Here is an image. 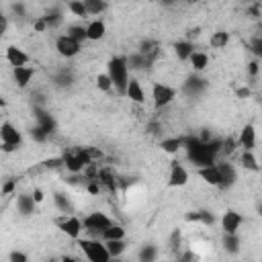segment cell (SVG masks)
I'll use <instances>...</instances> for the list:
<instances>
[{"label":"cell","mask_w":262,"mask_h":262,"mask_svg":"<svg viewBox=\"0 0 262 262\" xmlns=\"http://www.w3.org/2000/svg\"><path fill=\"white\" fill-rule=\"evenodd\" d=\"M104 74L108 76V80L113 84V90L119 96H123L125 94V88L129 84V78H131V72H129V66H127L125 55H113V57H108Z\"/></svg>","instance_id":"obj_1"},{"label":"cell","mask_w":262,"mask_h":262,"mask_svg":"<svg viewBox=\"0 0 262 262\" xmlns=\"http://www.w3.org/2000/svg\"><path fill=\"white\" fill-rule=\"evenodd\" d=\"M76 244H78V250L82 252V256H84L88 262H108V260H111L104 242L98 239V237L82 235Z\"/></svg>","instance_id":"obj_2"},{"label":"cell","mask_w":262,"mask_h":262,"mask_svg":"<svg viewBox=\"0 0 262 262\" xmlns=\"http://www.w3.org/2000/svg\"><path fill=\"white\" fill-rule=\"evenodd\" d=\"M113 223H115V219L111 215H106L104 211H98V209L90 211V213H86L82 217V227H84V233L88 237H98L100 239V233L106 227H111Z\"/></svg>","instance_id":"obj_3"},{"label":"cell","mask_w":262,"mask_h":262,"mask_svg":"<svg viewBox=\"0 0 262 262\" xmlns=\"http://www.w3.org/2000/svg\"><path fill=\"white\" fill-rule=\"evenodd\" d=\"M151 106L154 111H164L170 104H174L178 96V88L166 84V82H151Z\"/></svg>","instance_id":"obj_4"},{"label":"cell","mask_w":262,"mask_h":262,"mask_svg":"<svg viewBox=\"0 0 262 262\" xmlns=\"http://www.w3.org/2000/svg\"><path fill=\"white\" fill-rule=\"evenodd\" d=\"M23 145V131L12 121L0 123V149L2 151H14Z\"/></svg>","instance_id":"obj_5"},{"label":"cell","mask_w":262,"mask_h":262,"mask_svg":"<svg viewBox=\"0 0 262 262\" xmlns=\"http://www.w3.org/2000/svg\"><path fill=\"white\" fill-rule=\"evenodd\" d=\"M90 158H88V151L86 147H78V149H72L68 154L61 156V166L70 172V174H82L86 170V166H90Z\"/></svg>","instance_id":"obj_6"},{"label":"cell","mask_w":262,"mask_h":262,"mask_svg":"<svg viewBox=\"0 0 262 262\" xmlns=\"http://www.w3.org/2000/svg\"><path fill=\"white\" fill-rule=\"evenodd\" d=\"M57 229L72 242H78L82 235H84V227H82V217H78L76 213L74 215H59L57 221H55Z\"/></svg>","instance_id":"obj_7"},{"label":"cell","mask_w":262,"mask_h":262,"mask_svg":"<svg viewBox=\"0 0 262 262\" xmlns=\"http://www.w3.org/2000/svg\"><path fill=\"white\" fill-rule=\"evenodd\" d=\"M53 49H55V53H57L59 57H63V59H74L76 55L82 53L84 45L78 43V41H74V39H70L66 33H59V35L55 37V41H53Z\"/></svg>","instance_id":"obj_8"},{"label":"cell","mask_w":262,"mask_h":262,"mask_svg":"<svg viewBox=\"0 0 262 262\" xmlns=\"http://www.w3.org/2000/svg\"><path fill=\"white\" fill-rule=\"evenodd\" d=\"M188 180H190L188 168L184 166L182 160L174 158L170 162V166H168V186L170 188H184L188 184Z\"/></svg>","instance_id":"obj_9"},{"label":"cell","mask_w":262,"mask_h":262,"mask_svg":"<svg viewBox=\"0 0 262 262\" xmlns=\"http://www.w3.org/2000/svg\"><path fill=\"white\" fill-rule=\"evenodd\" d=\"M215 166H217L219 180H221V182H219V188L227 190V188H231V186L237 184L239 174H237V166H235V164H231L229 160H217Z\"/></svg>","instance_id":"obj_10"},{"label":"cell","mask_w":262,"mask_h":262,"mask_svg":"<svg viewBox=\"0 0 262 262\" xmlns=\"http://www.w3.org/2000/svg\"><path fill=\"white\" fill-rule=\"evenodd\" d=\"M235 141H237V147H239L242 151H254V149H256V143H258L256 125H254V123H246V125L239 129Z\"/></svg>","instance_id":"obj_11"},{"label":"cell","mask_w":262,"mask_h":262,"mask_svg":"<svg viewBox=\"0 0 262 262\" xmlns=\"http://www.w3.org/2000/svg\"><path fill=\"white\" fill-rule=\"evenodd\" d=\"M4 59H6V63H8L10 68H20V66H29V63H31V55H29L20 45H14V43L6 45V49H4Z\"/></svg>","instance_id":"obj_12"},{"label":"cell","mask_w":262,"mask_h":262,"mask_svg":"<svg viewBox=\"0 0 262 262\" xmlns=\"http://www.w3.org/2000/svg\"><path fill=\"white\" fill-rule=\"evenodd\" d=\"M244 223V215L235 209H227L223 211L221 219H219V225H221V231L223 233H239V227Z\"/></svg>","instance_id":"obj_13"},{"label":"cell","mask_w":262,"mask_h":262,"mask_svg":"<svg viewBox=\"0 0 262 262\" xmlns=\"http://www.w3.org/2000/svg\"><path fill=\"white\" fill-rule=\"evenodd\" d=\"M43 20H45V25H47V31H53V29H59L61 25H63V20H66V6H61V4H53V6H49L43 14H39Z\"/></svg>","instance_id":"obj_14"},{"label":"cell","mask_w":262,"mask_h":262,"mask_svg":"<svg viewBox=\"0 0 262 262\" xmlns=\"http://www.w3.org/2000/svg\"><path fill=\"white\" fill-rule=\"evenodd\" d=\"M35 74H37L35 66H20V68H12V82H14V86H16V88L27 90V88L31 86V82H33V78H35Z\"/></svg>","instance_id":"obj_15"},{"label":"cell","mask_w":262,"mask_h":262,"mask_svg":"<svg viewBox=\"0 0 262 262\" xmlns=\"http://www.w3.org/2000/svg\"><path fill=\"white\" fill-rule=\"evenodd\" d=\"M125 98H129L133 104H145V90H143V84H141V80L137 78V76H131L129 78V84H127V88H125V94H123Z\"/></svg>","instance_id":"obj_16"},{"label":"cell","mask_w":262,"mask_h":262,"mask_svg":"<svg viewBox=\"0 0 262 262\" xmlns=\"http://www.w3.org/2000/svg\"><path fill=\"white\" fill-rule=\"evenodd\" d=\"M33 113H35V127H39V129H41V131H45L47 135L55 133L57 123H55L53 115H49L43 106H35V108H33Z\"/></svg>","instance_id":"obj_17"},{"label":"cell","mask_w":262,"mask_h":262,"mask_svg":"<svg viewBox=\"0 0 262 262\" xmlns=\"http://www.w3.org/2000/svg\"><path fill=\"white\" fill-rule=\"evenodd\" d=\"M14 207L20 217H31L37 213V203L33 201L31 192H18L14 194Z\"/></svg>","instance_id":"obj_18"},{"label":"cell","mask_w":262,"mask_h":262,"mask_svg":"<svg viewBox=\"0 0 262 262\" xmlns=\"http://www.w3.org/2000/svg\"><path fill=\"white\" fill-rule=\"evenodd\" d=\"M106 37V23L102 18H90L86 23V41L98 43Z\"/></svg>","instance_id":"obj_19"},{"label":"cell","mask_w":262,"mask_h":262,"mask_svg":"<svg viewBox=\"0 0 262 262\" xmlns=\"http://www.w3.org/2000/svg\"><path fill=\"white\" fill-rule=\"evenodd\" d=\"M205 88H207V80L201 78L199 74H192V76H188V78L182 82V92H184L186 96H190V98L201 96Z\"/></svg>","instance_id":"obj_20"},{"label":"cell","mask_w":262,"mask_h":262,"mask_svg":"<svg viewBox=\"0 0 262 262\" xmlns=\"http://www.w3.org/2000/svg\"><path fill=\"white\" fill-rule=\"evenodd\" d=\"M186 63L190 66V70H192L194 74L201 76V74L209 68V63H211V55H209L207 51H203V49H194V51L190 53V57H188Z\"/></svg>","instance_id":"obj_21"},{"label":"cell","mask_w":262,"mask_h":262,"mask_svg":"<svg viewBox=\"0 0 262 262\" xmlns=\"http://www.w3.org/2000/svg\"><path fill=\"white\" fill-rule=\"evenodd\" d=\"M51 199H53L55 209H57L61 215H74L76 207H74V203H72V196H70V194H66V192H61V190H55Z\"/></svg>","instance_id":"obj_22"},{"label":"cell","mask_w":262,"mask_h":262,"mask_svg":"<svg viewBox=\"0 0 262 262\" xmlns=\"http://www.w3.org/2000/svg\"><path fill=\"white\" fill-rule=\"evenodd\" d=\"M182 145H184V135H168L160 141L162 151L170 156H176L178 151H182Z\"/></svg>","instance_id":"obj_23"},{"label":"cell","mask_w":262,"mask_h":262,"mask_svg":"<svg viewBox=\"0 0 262 262\" xmlns=\"http://www.w3.org/2000/svg\"><path fill=\"white\" fill-rule=\"evenodd\" d=\"M196 170V176L205 182V184H209V186H217L219 188V172H217V166L215 164H211V166H203V168H194Z\"/></svg>","instance_id":"obj_24"},{"label":"cell","mask_w":262,"mask_h":262,"mask_svg":"<svg viewBox=\"0 0 262 262\" xmlns=\"http://www.w3.org/2000/svg\"><path fill=\"white\" fill-rule=\"evenodd\" d=\"M125 59H127V66H129V72H131V76H133V72H141V70H147V68L154 63L149 57H145V55H141V53H137V51H133V53H131V55H127Z\"/></svg>","instance_id":"obj_25"},{"label":"cell","mask_w":262,"mask_h":262,"mask_svg":"<svg viewBox=\"0 0 262 262\" xmlns=\"http://www.w3.org/2000/svg\"><path fill=\"white\" fill-rule=\"evenodd\" d=\"M221 246L229 256H235L242 252V239L239 233H223L221 235Z\"/></svg>","instance_id":"obj_26"},{"label":"cell","mask_w":262,"mask_h":262,"mask_svg":"<svg viewBox=\"0 0 262 262\" xmlns=\"http://www.w3.org/2000/svg\"><path fill=\"white\" fill-rule=\"evenodd\" d=\"M186 221H192V223H199V225L211 227V225H215V213L205 211V209H199V211L188 213V215H186Z\"/></svg>","instance_id":"obj_27"},{"label":"cell","mask_w":262,"mask_h":262,"mask_svg":"<svg viewBox=\"0 0 262 262\" xmlns=\"http://www.w3.org/2000/svg\"><path fill=\"white\" fill-rule=\"evenodd\" d=\"M194 49H196L194 41H188V39H180V41L174 43V55H176L180 61H188V57H190V53H192Z\"/></svg>","instance_id":"obj_28"},{"label":"cell","mask_w":262,"mask_h":262,"mask_svg":"<svg viewBox=\"0 0 262 262\" xmlns=\"http://www.w3.org/2000/svg\"><path fill=\"white\" fill-rule=\"evenodd\" d=\"M100 239L102 242H113V239H127V229H125V225H121V223H113L111 227H106L102 233H100Z\"/></svg>","instance_id":"obj_29"},{"label":"cell","mask_w":262,"mask_h":262,"mask_svg":"<svg viewBox=\"0 0 262 262\" xmlns=\"http://www.w3.org/2000/svg\"><path fill=\"white\" fill-rule=\"evenodd\" d=\"M239 166L248 172H254V174L260 172V164H258V158L254 151H239Z\"/></svg>","instance_id":"obj_30"},{"label":"cell","mask_w":262,"mask_h":262,"mask_svg":"<svg viewBox=\"0 0 262 262\" xmlns=\"http://www.w3.org/2000/svg\"><path fill=\"white\" fill-rule=\"evenodd\" d=\"M70 39H74V41H78V43H86V25L84 23H72V25H68L66 27V31H63Z\"/></svg>","instance_id":"obj_31"},{"label":"cell","mask_w":262,"mask_h":262,"mask_svg":"<svg viewBox=\"0 0 262 262\" xmlns=\"http://www.w3.org/2000/svg\"><path fill=\"white\" fill-rule=\"evenodd\" d=\"M82 2L86 6L88 16H98L100 18L108 10V2H104V0H82Z\"/></svg>","instance_id":"obj_32"},{"label":"cell","mask_w":262,"mask_h":262,"mask_svg":"<svg viewBox=\"0 0 262 262\" xmlns=\"http://www.w3.org/2000/svg\"><path fill=\"white\" fill-rule=\"evenodd\" d=\"M158 256H160L158 246H154V244H143V246L139 248V252H137V262H156Z\"/></svg>","instance_id":"obj_33"},{"label":"cell","mask_w":262,"mask_h":262,"mask_svg":"<svg viewBox=\"0 0 262 262\" xmlns=\"http://www.w3.org/2000/svg\"><path fill=\"white\" fill-rule=\"evenodd\" d=\"M53 84L57 88H70L74 84V72L70 68H61L55 76H53Z\"/></svg>","instance_id":"obj_34"},{"label":"cell","mask_w":262,"mask_h":262,"mask_svg":"<svg viewBox=\"0 0 262 262\" xmlns=\"http://www.w3.org/2000/svg\"><path fill=\"white\" fill-rule=\"evenodd\" d=\"M106 252L111 258H123V254L127 252V239H113V242H104Z\"/></svg>","instance_id":"obj_35"},{"label":"cell","mask_w":262,"mask_h":262,"mask_svg":"<svg viewBox=\"0 0 262 262\" xmlns=\"http://www.w3.org/2000/svg\"><path fill=\"white\" fill-rule=\"evenodd\" d=\"M209 45L213 49H225L229 45V33L227 31H213L209 37Z\"/></svg>","instance_id":"obj_36"},{"label":"cell","mask_w":262,"mask_h":262,"mask_svg":"<svg viewBox=\"0 0 262 262\" xmlns=\"http://www.w3.org/2000/svg\"><path fill=\"white\" fill-rule=\"evenodd\" d=\"M66 10L72 12V16L80 18V23L84 18H88V12H86V6H84L82 0H70V2H66Z\"/></svg>","instance_id":"obj_37"},{"label":"cell","mask_w":262,"mask_h":262,"mask_svg":"<svg viewBox=\"0 0 262 262\" xmlns=\"http://www.w3.org/2000/svg\"><path fill=\"white\" fill-rule=\"evenodd\" d=\"M94 84H96V88H98L100 92H104V94L113 92V84H111V80H108V76H106L104 72L96 74V78H94Z\"/></svg>","instance_id":"obj_38"},{"label":"cell","mask_w":262,"mask_h":262,"mask_svg":"<svg viewBox=\"0 0 262 262\" xmlns=\"http://www.w3.org/2000/svg\"><path fill=\"white\" fill-rule=\"evenodd\" d=\"M237 151V141L235 137H225L221 139V156H231Z\"/></svg>","instance_id":"obj_39"},{"label":"cell","mask_w":262,"mask_h":262,"mask_svg":"<svg viewBox=\"0 0 262 262\" xmlns=\"http://www.w3.org/2000/svg\"><path fill=\"white\" fill-rule=\"evenodd\" d=\"M16 178H8V180H4L2 182V186H0V196H12L14 192H16Z\"/></svg>","instance_id":"obj_40"},{"label":"cell","mask_w":262,"mask_h":262,"mask_svg":"<svg viewBox=\"0 0 262 262\" xmlns=\"http://www.w3.org/2000/svg\"><path fill=\"white\" fill-rule=\"evenodd\" d=\"M29 137H31L35 143H47V141H49V135H47L45 131H41L39 127H35V125L31 127V131H29Z\"/></svg>","instance_id":"obj_41"},{"label":"cell","mask_w":262,"mask_h":262,"mask_svg":"<svg viewBox=\"0 0 262 262\" xmlns=\"http://www.w3.org/2000/svg\"><path fill=\"white\" fill-rule=\"evenodd\" d=\"M246 70H248V76L252 78V80H258V76H260V59H250L248 61V66H246Z\"/></svg>","instance_id":"obj_42"},{"label":"cell","mask_w":262,"mask_h":262,"mask_svg":"<svg viewBox=\"0 0 262 262\" xmlns=\"http://www.w3.org/2000/svg\"><path fill=\"white\" fill-rule=\"evenodd\" d=\"M8 262H31L29 260V254L23 252V250H12L8 254Z\"/></svg>","instance_id":"obj_43"},{"label":"cell","mask_w":262,"mask_h":262,"mask_svg":"<svg viewBox=\"0 0 262 262\" xmlns=\"http://www.w3.org/2000/svg\"><path fill=\"white\" fill-rule=\"evenodd\" d=\"M31 29L35 33H47V25H45V20L41 16H33L31 18Z\"/></svg>","instance_id":"obj_44"},{"label":"cell","mask_w":262,"mask_h":262,"mask_svg":"<svg viewBox=\"0 0 262 262\" xmlns=\"http://www.w3.org/2000/svg\"><path fill=\"white\" fill-rule=\"evenodd\" d=\"M8 27H10V18H8V12H4V10L0 8V39L6 35Z\"/></svg>","instance_id":"obj_45"},{"label":"cell","mask_w":262,"mask_h":262,"mask_svg":"<svg viewBox=\"0 0 262 262\" xmlns=\"http://www.w3.org/2000/svg\"><path fill=\"white\" fill-rule=\"evenodd\" d=\"M100 184L96 182V180H86V192L88 194H92V196H98L100 194Z\"/></svg>","instance_id":"obj_46"},{"label":"cell","mask_w":262,"mask_h":262,"mask_svg":"<svg viewBox=\"0 0 262 262\" xmlns=\"http://www.w3.org/2000/svg\"><path fill=\"white\" fill-rule=\"evenodd\" d=\"M31 196H33V201H35L37 205H41V203L45 201V192H43V190H41L39 186H35V188H33V192H31Z\"/></svg>","instance_id":"obj_47"},{"label":"cell","mask_w":262,"mask_h":262,"mask_svg":"<svg viewBox=\"0 0 262 262\" xmlns=\"http://www.w3.org/2000/svg\"><path fill=\"white\" fill-rule=\"evenodd\" d=\"M235 94H237V98H250L252 96V88L250 86H239L235 90Z\"/></svg>","instance_id":"obj_48"},{"label":"cell","mask_w":262,"mask_h":262,"mask_svg":"<svg viewBox=\"0 0 262 262\" xmlns=\"http://www.w3.org/2000/svg\"><path fill=\"white\" fill-rule=\"evenodd\" d=\"M59 262H80V260H78L76 256H68V254H66V256L59 258Z\"/></svg>","instance_id":"obj_49"},{"label":"cell","mask_w":262,"mask_h":262,"mask_svg":"<svg viewBox=\"0 0 262 262\" xmlns=\"http://www.w3.org/2000/svg\"><path fill=\"white\" fill-rule=\"evenodd\" d=\"M6 106V98H4V94H0V108H4Z\"/></svg>","instance_id":"obj_50"},{"label":"cell","mask_w":262,"mask_h":262,"mask_svg":"<svg viewBox=\"0 0 262 262\" xmlns=\"http://www.w3.org/2000/svg\"><path fill=\"white\" fill-rule=\"evenodd\" d=\"M108 262H125V260H123V258H111Z\"/></svg>","instance_id":"obj_51"}]
</instances>
